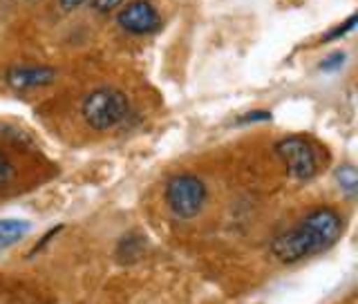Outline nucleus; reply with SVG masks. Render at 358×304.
Listing matches in <instances>:
<instances>
[{
	"label": "nucleus",
	"instance_id": "1",
	"mask_svg": "<svg viewBox=\"0 0 358 304\" xmlns=\"http://www.w3.org/2000/svg\"><path fill=\"white\" fill-rule=\"evenodd\" d=\"M343 235V217L329 206L309 210L296 226L280 233L271 242V253L285 264H296L305 257L327 251Z\"/></svg>",
	"mask_w": 358,
	"mask_h": 304
},
{
	"label": "nucleus",
	"instance_id": "2",
	"mask_svg": "<svg viewBox=\"0 0 358 304\" xmlns=\"http://www.w3.org/2000/svg\"><path fill=\"white\" fill-rule=\"evenodd\" d=\"M130 115V101L117 87H94L81 101V117L92 130L106 132L121 126Z\"/></svg>",
	"mask_w": 358,
	"mask_h": 304
},
{
	"label": "nucleus",
	"instance_id": "3",
	"mask_svg": "<svg viewBox=\"0 0 358 304\" xmlns=\"http://www.w3.org/2000/svg\"><path fill=\"white\" fill-rule=\"evenodd\" d=\"M208 190L197 175H175L166 184V204L179 219L197 217L206 204Z\"/></svg>",
	"mask_w": 358,
	"mask_h": 304
},
{
	"label": "nucleus",
	"instance_id": "4",
	"mask_svg": "<svg viewBox=\"0 0 358 304\" xmlns=\"http://www.w3.org/2000/svg\"><path fill=\"white\" fill-rule=\"evenodd\" d=\"M275 154L285 161L289 175L298 182H309L318 173V152L305 137H285L275 143Z\"/></svg>",
	"mask_w": 358,
	"mask_h": 304
},
{
	"label": "nucleus",
	"instance_id": "5",
	"mask_svg": "<svg viewBox=\"0 0 358 304\" xmlns=\"http://www.w3.org/2000/svg\"><path fill=\"white\" fill-rule=\"evenodd\" d=\"M117 22L123 31L134 34V36H145V34L159 29L162 16L150 0H130V3L119 7Z\"/></svg>",
	"mask_w": 358,
	"mask_h": 304
},
{
	"label": "nucleus",
	"instance_id": "6",
	"mask_svg": "<svg viewBox=\"0 0 358 304\" xmlns=\"http://www.w3.org/2000/svg\"><path fill=\"white\" fill-rule=\"evenodd\" d=\"M56 67L41 65V63H20L9 67L5 74V81L16 92H29V89H38L56 81Z\"/></svg>",
	"mask_w": 358,
	"mask_h": 304
},
{
	"label": "nucleus",
	"instance_id": "7",
	"mask_svg": "<svg viewBox=\"0 0 358 304\" xmlns=\"http://www.w3.org/2000/svg\"><path fill=\"white\" fill-rule=\"evenodd\" d=\"M31 224L25 219H0V249L18 244L29 233Z\"/></svg>",
	"mask_w": 358,
	"mask_h": 304
},
{
	"label": "nucleus",
	"instance_id": "8",
	"mask_svg": "<svg viewBox=\"0 0 358 304\" xmlns=\"http://www.w3.org/2000/svg\"><path fill=\"white\" fill-rule=\"evenodd\" d=\"M336 182L341 184V188L345 190L347 195H354L356 188H358V171L354 166L345 164V166L338 168V171H336Z\"/></svg>",
	"mask_w": 358,
	"mask_h": 304
},
{
	"label": "nucleus",
	"instance_id": "9",
	"mask_svg": "<svg viewBox=\"0 0 358 304\" xmlns=\"http://www.w3.org/2000/svg\"><path fill=\"white\" fill-rule=\"evenodd\" d=\"M345 59H347L345 52H331L318 63V67L322 72H336V70H341V67L345 65Z\"/></svg>",
	"mask_w": 358,
	"mask_h": 304
},
{
	"label": "nucleus",
	"instance_id": "10",
	"mask_svg": "<svg viewBox=\"0 0 358 304\" xmlns=\"http://www.w3.org/2000/svg\"><path fill=\"white\" fill-rule=\"evenodd\" d=\"M14 179V164H11L9 157L0 150V186L9 184Z\"/></svg>",
	"mask_w": 358,
	"mask_h": 304
},
{
	"label": "nucleus",
	"instance_id": "11",
	"mask_svg": "<svg viewBox=\"0 0 358 304\" xmlns=\"http://www.w3.org/2000/svg\"><path fill=\"white\" fill-rule=\"evenodd\" d=\"M354 27H356V16H350V18H347V20L343 22L341 27H336L334 31L327 34V36H322V43H329V41H336L338 36H345V34H347V31H352Z\"/></svg>",
	"mask_w": 358,
	"mask_h": 304
},
{
	"label": "nucleus",
	"instance_id": "12",
	"mask_svg": "<svg viewBox=\"0 0 358 304\" xmlns=\"http://www.w3.org/2000/svg\"><path fill=\"white\" fill-rule=\"evenodd\" d=\"M123 5V0H92V9L99 11V14H110Z\"/></svg>",
	"mask_w": 358,
	"mask_h": 304
},
{
	"label": "nucleus",
	"instance_id": "13",
	"mask_svg": "<svg viewBox=\"0 0 358 304\" xmlns=\"http://www.w3.org/2000/svg\"><path fill=\"white\" fill-rule=\"evenodd\" d=\"M271 119V115L268 112H249V115H244V117H240V121L238 123H255V121H268Z\"/></svg>",
	"mask_w": 358,
	"mask_h": 304
},
{
	"label": "nucleus",
	"instance_id": "14",
	"mask_svg": "<svg viewBox=\"0 0 358 304\" xmlns=\"http://www.w3.org/2000/svg\"><path fill=\"white\" fill-rule=\"evenodd\" d=\"M87 0H59V5L65 9V11H74V9H78L81 5H85Z\"/></svg>",
	"mask_w": 358,
	"mask_h": 304
},
{
	"label": "nucleus",
	"instance_id": "15",
	"mask_svg": "<svg viewBox=\"0 0 358 304\" xmlns=\"http://www.w3.org/2000/svg\"><path fill=\"white\" fill-rule=\"evenodd\" d=\"M22 3H34V0H22Z\"/></svg>",
	"mask_w": 358,
	"mask_h": 304
}]
</instances>
